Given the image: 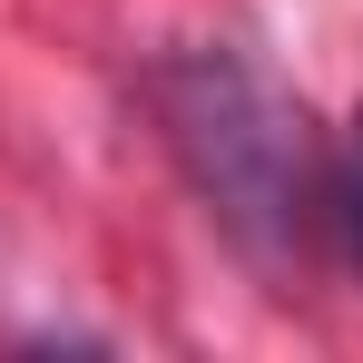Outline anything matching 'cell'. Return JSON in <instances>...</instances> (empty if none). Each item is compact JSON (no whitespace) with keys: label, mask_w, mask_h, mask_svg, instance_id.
Listing matches in <instances>:
<instances>
[{"label":"cell","mask_w":363,"mask_h":363,"mask_svg":"<svg viewBox=\"0 0 363 363\" xmlns=\"http://www.w3.org/2000/svg\"><path fill=\"white\" fill-rule=\"evenodd\" d=\"M344 236H354V255H363V118H354V138H344Z\"/></svg>","instance_id":"obj_2"},{"label":"cell","mask_w":363,"mask_h":363,"mask_svg":"<svg viewBox=\"0 0 363 363\" xmlns=\"http://www.w3.org/2000/svg\"><path fill=\"white\" fill-rule=\"evenodd\" d=\"M157 99H167V128H177L196 186L236 226H295L304 216L295 206L304 196V118L255 69H236L226 50H196L157 79Z\"/></svg>","instance_id":"obj_1"}]
</instances>
